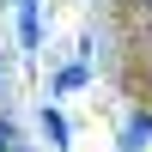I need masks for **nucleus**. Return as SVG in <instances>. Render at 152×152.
<instances>
[{
  "label": "nucleus",
  "instance_id": "nucleus-1",
  "mask_svg": "<svg viewBox=\"0 0 152 152\" xmlns=\"http://www.w3.org/2000/svg\"><path fill=\"white\" fill-rule=\"evenodd\" d=\"M152 140V104H140L128 122H122V134H116V152H146Z\"/></svg>",
  "mask_w": 152,
  "mask_h": 152
},
{
  "label": "nucleus",
  "instance_id": "nucleus-2",
  "mask_svg": "<svg viewBox=\"0 0 152 152\" xmlns=\"http://www.w3.org/2000/svg\"><path fill=\"white\" fill-rule=\"evenodd\" d=\"M12 6H18V43L37 49L43 43V6H37V0H12Z\"/></svg>",
  "mask_w": 152,
  "mask_h": 152
},
{
  "label": "nucleus",
  "instance_id": "nucleus-4",
  "mask_svg": "<svg viewBox=\"0 0 152 152\" xmlns=\"http://www.w3.org/2000/svg\"><path fill=\"white\" fill-rule=\"evenodd\" d=\"M85 79H91V67H85V61H67V67L55 73V91H79Z\"/></svg>",
  "mask_w": 152,
  "mask_h": 152
},
{
  "label": "nucleus",
  "instance_id": "nucleus-5",
  "mask_svg": "<svg viewBox=\"0 0 152 152\" xmlns=\"http://www.w3.org/2000/svg\"><path fill=\"white\" fill-rule=\"evenodd\" d=\"M0 152H31V146H24V134H18V128H12V122H6V116H0Z\"/></svg>",
  "mask_w": 152,
  "mask_h": 152
},
{
  "label": "nucleus",
  "instance_id": "nucleus-6",
  "mask_svg": "<svg viewBox=\"0 0 152 152\" xmlns=\"http://www.w3.org/2000/svg\"><path fill=\"white\" fill-rule=\"evenodd\" d=\"M146 31H152V0H146Z\"/></svg>",
  "mask_w": 152,
  "mask_h": 152
},
{
  "label": "nucleus",
  "instance_id": "nucleus-7",
  "mask_svg": "<svg viewBox=\"0 0 152 152\" xmlns=\"http://www.w3.org/2000/svg\"><path fill=\"white\" fill-rule=\"evenodd\" d=\"M0 85H6V67H0Z\"/></svg>",
  "mask_w": 152,
  "mask_h": 152
},
{
  "label": "nucleus",
  "instance_id": "nucleus-3",
  "mask_svg": "<svg viewBox=\"0 0 152 152\" xmlns=\"http://www.w3.org/2000/svg\"><path fill=\"white\" fill-rule=\"evenodd\" d=\"M43 134H49V146H55V152H67V140H73V128H67V116H61L55 104H43Z\"/></svg>",
  "mask_w": 152,
  "mask_h": 152
}]
</instances>
